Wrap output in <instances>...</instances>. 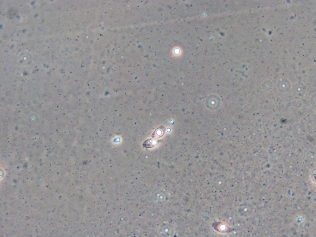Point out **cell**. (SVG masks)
Listing matches in <instances>:
<instances>
[{"label": "cell", "instance_id": "6da1fadb", "mask_svg": "<svg viewBox=\"0 0 316 237\" xmlns=\"http://www.w3.org/2000/svg\"><path fill=\"white\" fill-rule=\"evenodd\" d=\"M172 227L169 224H163L159 227L158 229L159 235L162 236H169L173 233Z\"/></svg>", "mask_w": 316, "mask_h": 237}, {"label": "cell", "instance_id": "7a4b0ae2", "mask_svg": "<svg viewBox=\"0 0 316 237\" xmlns=\"http://www.w3.org/2000/svg\"><path fill=\"white\" fill-rule=\"evenodd\" d=\"M155 198L157 201L163 202L166 199V195L164 191H158L155 193Z\"/></svg>", "mask_w": 316, "mask_h": 237}]
</instances>
